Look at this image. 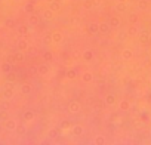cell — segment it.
I'll list each match as a JSON object with an SVG mask.
<instances>
[{
  "mask_svg": "<svg viewBox=\"0 0 151 145\" xmlns=\"http://www.w3.org/2000/svg\"><path fill=\"white\" fill-rule=\"evenodd\" d=\"M8 127H9V129H14V127H15V123H14V121H9V123H8Z\"/></svg>",
  "mask_w": 151,
  "mask_h": 145,
  "instance_id": "cell-1",
  "label": "cell"
},
{
  "mask_svg": "<svg viewBox=\"0 0 151 145\" xmlns=\"http://www.w3.org/2000/svg\"><path fill=\"white\" fill-rule=\"evenodd\" d=\"M3 71H5V72H8V71H9V65H8V64H5V65H3Z\"/></svg>",
  "mask_w": 151,
  "mask_h": 145,
  "instance_id": "cell-2",
  "label": "cell"
},
{
  "mask_svg": "<svg viewBox=\"0 0 151 145\" xmlns=\"http://www.w3.org/2000/svg\"><path fill=\"white\" fill-rule=\"evenodd\" d=\"M0 130H2V127H0Z\"/></svg>",
  "mask_w": 151,
  "mask_h": 145,
  "instance_id": "cell-3",
  "label": "cell"
}]
</instances>
